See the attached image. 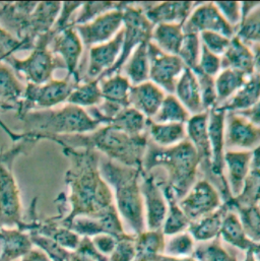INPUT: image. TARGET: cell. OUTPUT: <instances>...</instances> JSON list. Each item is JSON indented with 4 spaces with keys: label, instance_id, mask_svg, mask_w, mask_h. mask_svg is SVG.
Here are the masks:
<instances>
[{
    "label": "cell",
    "instance_id": "obj_33",
    "mask_svg": "<svg viewBox=\"0 0 260 261\" xmlns=\"http://www.w3.org/2000/svg\"><path fill=\"white\" fill-rule=\"evenodd\" d=\"M220 236L226 243L243 251L251 250L255 246V243L246 236L238 214L232 208H230L224 219Z\"/></svg>",
    "mask_w": 260,
    "mask_h": 261
},
{
    "label": "cell",
    "instance_id": "obj_25",
    "mask_svg": "<svg viewBox=\"0 0 260 261\" xmlns=\"http://www.w3.org/2000/svg\"><path fill=\"white\" fill-rule=\"evenodd\" d=\"M260 202V147L253 151L251 166L244 181L242 190L237 197L227 202L230 207H248L258 205Z\"/></svg>",
    "mask_w": 260,
    "mask_h": 261
},
{
    "label": "cell",
    "instance_id": "obj_8",
    "mask_svg": "<svg viewBox=\"0 0 260 261\" xmlns=\"http://www.w3.org/2000/svg\"><path fill=\"white\" fill-rule=\"evenodd\" d=\"M123 44L119 59L114 67L102 79L119 73L133 50L150 41L153 24L146 17L141 3L123 2ZM100 81V80H99Z\"/></svg>",
    "mask_w": 260,
    "mask_h": 261
},
{
    "label": "cell",
    "instance_id": "obj_41",
    "mask_svg": "<svg viewBox=\"0 0 260 261\" xmlns=\"http://www.w3.org/2000/svg\"><path fill=\"white\" fill-rule=\"evenodd\" d=\"M236 36L249 46L260 44V3L242 20Z\"/></svg>",
    "mask_w": 260,
    "mask_h": 261
},
{
    "label": "cell",
    "instance_id": "obj_14",
    "mask_svg": "<svg viewBox=\"0 0 260 261\" xmlns=\"http://www.w3.org/2000/svg\"><path fill=\"white\" fill-rule=\"evenodd\" d=\"M51 51L62 59L67 69V76L72 77L76 83H81L80 62L84 52V44L74 25L68 24L59 31L51 42Z\"/></svg>",
    "mask_w": 260,
    "mask_h": 261
},
{
    "label": "cell",
    "instance_id": "obj_16",
    "mask_svg": "<svg viewBox=\"0 0 260 261\" xmlns=\"http://www.w3.org/2000/svg\"><path fill=\"white\" fill-rule=\"evenodd\" d=\"M226 150L254 151L260 147V127L236 112H226Z\"/></svg>",
    "mask_w": 260,
    "mask_h": 261
},
{
    "label": "cell",
    "instance_id": "obj_43",
    "mask_svg": "<svg viewBox=\"0 0 260 261\" xmlns=\"http://www.w3.org/2000/svg\"><path fill=\"white\" fill-rule=\"evenodd\" d=\"M195 241L187 232H182L171 236V239L166 242L164 253L171 257H187L194 252Z\"/></svg>",
    "mask_w": 260,
    "mask_h": 261
},
{
    "label": "cell",
    "instance_id": "obj_37",
    "mask_svg": "<svg viewBox=\"0 0 260 261\" xmlns=\"http://www.w3.org/2000/svg\"><path fill=\"white\" fill-rule=\"evenodd\" d=\"M102 100L100 83L96 80L79 84L68 97L66 103L89 109L100 105Z\"/></svg>",
    "mask_w": 260,
    "mask_h": 261
},
{
    "label": "cell",
    "instance_id": "obj_12",
    "mask_svg": "<svg viewBox=\"0 0 260 261\" xmlns=\"http://www.w3.org/2000/svg\"><path fill=\"white\" fill-rule=\"evenodd\" d=\"M123 2L90 22L74 25L84 47L90 49L113 39L123 28Z\"/></svg>",
    "mask_w": 260,
    "mask_h": 261
},
{
    "label": "cell",
    "instance_id": "obj_18",
    "mask_svg": "<svg viewBox=\"0 0 260 261\" xmlns=\"http://www.w3.org/2000/svg\"><path fill=\"white\" fill-rule=\"evenodd\" d=\"M147 231L162 230L168 212L167 199L154 178L142 171L140 181Z\"/></svg>",
    "mask_w": 260,
    "mask_h": 261
},
{
    "label": "cell",
    "instance_id": "obj_6",
    "mask_svg": "<svg viewBox=\"0 0 260 261\" xmlns=\"http://www.w3.org/2000/svg\"><path fill=\"white\" fill-rule=\"evenodd\" d=\"M0 126L14 142L9 149L0 151V226H11L18 224L21 217L19 190L12 172L13 163L19 154L28 153L38 141L18 136L5 123Z\"/></svg>",
    "mask_w": 260,
    "mask_h": 261
},
{
    "label": "cell",
    "instance_id": "obj_7",
    "mask_svg": "<svg viewBox=\"0 0 260 261\" xmlns=\"http://www.w3.org/2000/svg\"><path fill=\"white\" fill-rule=\"evenodd\" d=\"M58 33L52 29L49 33L40 36L32 53L24 59L16 58L14 55L8 56L3 62L14 71L24 76L27 84L43 85L53 80V72L58 68H65V64L60 57H56L49 49L54 36Z\"/></svg>",
    "mask_w": 260,
    "mask_h": 261
},
{
    "label": "cell",
    "instance_id": "obj_22",
    "mask_svg": "<svg viewBox=\"0 0 260 261\" xmlns=\"http://www.w3.org/2000/svg\"><path fill=\"white\" fill-rule=\"evenodd\" d=\"M167 94L150 81L132 86L129 93V106L151 120L159 111Z\"/></svg>",
    "mask_w": 260,
    "mask_h": 261
},
{
    "label": "cell",
    "instance_id": "obj_26",
    "mask_svg": "<svg viewBox=\"0 0 260 261\" xmlns=\"http://www.w3.org/2000/svg\"><path fill=\"white\" fill-rule=\"evenodd\" d=\"M230 208L228 203H224L216 212L191 223L187 232L192 236L194 241L206 242L216 239L220 236L224 219Z\"/></svg>",
    "mask_w": 260,
    "mask_h": 261
},
{
    "label": "cell",
    "instance_id": "obj_17",
    "mask_svg": "<svg viewBox=\"0 0 260 261\" xmlns=\"http://www.w3.org/2000/svg\"><path fill=\"white\" fill-rule=\"evenodd\" d=\"M38 2L0 3V24L17 40L24 42L30 50L35 44L30 39L32 13Z\"/></svg>",
    "mask_w": 260,
    "mask_h": 261
},
{
    "label": "cell",
    "instance_id": "obj_54",
    "mask_svg": "<svg viewBox=\"0 0 260 261\" xmlns=\"http://www.w3.org/2000/svg\"><path fill=\"white\" fill-rule=\"evenodd\" d=\"M23 261H48V259L42 253L34 252L25 260Z\"/></svg>",
    "mask_w": 260,
    "mask_h": 261
},
{
    "label": "cell",
    "instance_id": "obj_29",
    "mask_svg": "<svg viewBox=\"0 0 260 261\" xmlns=\"http://www.w3.org/2000/svg\"><path fill=\"white\" fill-rule=\"evenodd\" d=\"M157 183L160 185L168 203V212L162 228L163 234L165 236H174L187 231L191 222L179 206L178 200L175 198L172 190L163 182Z\"/></svg>",
    "mask_w": 260,
    "mask_h": 261
},
{
    "label": "cell",
    "instance_id": "obj_27",
    "mask_svg": "<svg viewBox=\"0 0 260 261\" xmlns=\"http://www.w3.org/2000/svg\"><path fill=\"white\" fill-rule=\"evenodd\" d=\"M259 100L260 76L254 73L231 99L216 109L224 112H242L254 106Z\"/></svg>",
    "mask_w": 260,
    "mask_h": 261
},
{
    "label": "cell",
    "instance_id": "obj_13",
    "mask_svg": "<svg viewBox=\"0 0 260 261\" xmlns=\"http://www.w3.org/2000/svg\"><path fill=\"white\" fill-rule=\"evenodd\" d=\"M183 31L185 34L216 32L230 39L236 36L235 29L224 18L215 2L196 3L189 17L183 24Z\"/></svg>",
    "mask_w": 260,
    "mask_h": 261
},
{
    "label": "cell",
    "instance_id": "obj_47",
    "mask_svg": "<svg viewBox=\"0 0 260 261\" xmlns=\"http://www.w3.org/2000/svg\"><path fill=\"white\" fill-rule=\"evenodd\" d=\"M22 49L30 50L29 46L24 42L17 40L0 24V63L8 56L13 55L15 51Z\"/></svg>",
    "mask_w": 260,
    "mask_h": 261
},
{
    "label": "cell",
    "instance_id": "obj_49",
    "mask_svg": "<svg viewBox=\"0 0 260 261\" xmlns=\"http://www.w3.org/2000/svg\"><path fill=\"white\" fill-rule=\"evenodd\" d=\"M220 12L228 23L235 29L236 33L242 22V10L241 2H215Z\"/></svg>",
    "mask_w": 260,
    "mask_h": 261
},
{
    "label": "cell",
    "instance_id": "obj_55",
    "mask_svg": "<svg viewBox=\"0 0 260 261\" xmlns=\"http://www.w3.org/2000/svg\"><path fill=\"white\" fill-rule=\"evenodd\" d=\"M244 261H257L254 257V254L252 252V250H248L247 251V255H246V258Z\"/></svg>",
    "mask_w": 260,
    "mask_h": 261
},
{
    "label": "cell",
    "instance_id": "obj_35",
    "mask_svg": "<svg viewBox=\"0 0 260 261\" xmlns=\"http://www.w3.org/2000/svg\"><path fill=\"white\" fill-rule=\"evenodd\" d=\"M248 77L249 76L237 70L229 68L222 69L221 72L215 77L218 98L217 107L223 105L229 99H231L247 82Z\"/></svg>",
    "mask_w": 260,
    "mask_h": 261
},
{
    "label": "cell",
    "instance_id": "obj_34",
    "mask_svg": "<svg viewBox=\"0 0 260 261\" xmlns=\"http://www.w3.org/2000/svg\"><path fill=\"white\" fill-rule=\"evenodd\" d=\"M165 235L162 230L144 231L135 236L134 261H152L165 251Z\"/></svg>",
    "mask_w": 260,
    "mask_h": 261
},
{
    "label": "cell",
    "instance_id": "obj_38",
    "mask_svg": "<svg viewBox=\"0 0 260 261\" xmlns=\"http://www.w3.org/2000/svg\"><path fill=\"white\" fill-rule=\"evenodd\" d=\"M190 113L180 103L174 94H167L159 111L151 119L155 123H182L186 124Z\"/></svg>",
    "mask_w": 260,
    "mask_h": 261
},
{
    "label": "cell",
    "instance_id": "obj_20",
    "mask_svg": "<svg viewBox=\"0 0 260 261\" xmlns=\"http://www.w3.org/2000/svg\"><path fill=\"white\" fill-rule=\"evenodd\" d=\"M195 2L141 3L148 20L153 24L175 23L183 25L195 7Z\"/></svg>",
    "mask_w": 260,
    "mask_h": 261
},
{
    "label": "cell",
    "instance_id": "obj_21",
    "mask_svg": "<svg viewBox=\"0 0 260 261\" xmlns=\"http://www.w3.org/2000/svg\"><path fill=\"white\" fill-rule=\"evenodd\" d=\"M253 151L226 150L225 153V177L232 197H237L243 187L249 172Z\"/></svg>",
    "mask_w": 260,
    "mask_h": 261
},
{
    "label": "cell",
    "instance_id": "obj_28",
    "mask_svg": "<svg viewBox=\"0 0 260 261\" xmlns=\"http://www.w3.org/2000/svg\"><path fill=\"white\" fill-rule=\"evenodd\" d=\"M147 43L137 46L123 64L119 73L129 81L131 86H136L149 81V57Z\"/></svg>",
    "mask_w": 260,
    "mask_h": 261
},
{
    "label": "cell",
    "instance_id": "obj_45",
    "mask_svg": "<svg viewBox=\"0 0 260 261\" xmlns=\"http://www.w3.org/2000/svg\"><path fill=\"white\" fill-rule=\"evenodd\" d=\"M193 72L195 73V76L198 82L200 96H201L204 110L210 111L216 108L218 104V98H217L215 77L203 73L198 68L193 69Z\"/></svg>",
    "mask_w": 260,
    "mask_h": 261
},
{
    "label": "cell",
    "instance_id": "obj_36",
    "mask_svg": "<svg viewBox=\"0 0 260 261\" xmlns=\"http://www.w3.org/2000/svg\"><path fill=\"white\" fill-rule=\"evenodd\" d=\"M148 122L144 115L129 106L119 112L109 125L131 136H140L146 134Z\"/></svg>",
    "mask_w": 260,
    "mask_h": 261
},
{
    "label": "cell",
    "instance_id": "obj_57",
    "mask_svg": "<svg viewBox=\"0 0 260 261\" xmlns=\"http://www.w3.org/2000/svg\"><path fill=\"white\" fill-rule=\"evenodd\" d=\"M258 207H259V208H260V202H259V204H258Z\"/></svg>",
    "mask_w": 260,
    "mask_h": 261
},
{
    "label": "cell",
    "instance_id": "obj_40",
    "mask_svg": "<svg viewBox=\"0 0 260 261\" xmlns=\"http://www.w3.org/2000/svg\"><path fill=\"white\" fill-rule=\"evenodd\" d=\"M239 216L246 236L254 243H260V208L258 205L233 208Z\"/></svg>",
    "mask_w": 260,
    "mask_h": 261
},
{
    "label": "cell",
    "instance_id": "obj_48",
    "mask_svg": "<svg viewBox=\"0 0 260 261\" xmlns=\"http://www.w3.org/2000/svg\"><path fill=\"white\" fill-rule=\"evenodd\" d=\"M196 68H198L200 71L210 76L216 77L223 69L222 57L212 53L202 46L198 66Z\"/></svg>",
    "mask_w": 260,
    "mask_h": 261
},
{
    "label": "cell",
    "instance_id": "obj_51",
    "mask_svg": "<svg viewBox=\"0 0 260 261\" xmlns=\"http://www.w3.org/2000/svg\"><path fill=\"white\" fill-rule=\"evenodd\" d=\"M117 242H118L117 239L107 234L98 235L94 239L95 245L99 248L101 252H104V253H112L117 245Z\"/></svg>",
    "mask_w": 260,
    "mask_h": 261
},
{
    "label": "cell",
    "instance_id": "obj_44",
    "mask_svg": "<svg viewBox=\"0 0 260 261\" xmlns=\"http://www.w3.org/2000/svg\"><path fill=\"white\" fill-rule=\"evenodd\" d=\"M120 2H86L83 3L77 15L71 21L73 25L92 21L101 14L118 7Z\"/></svg>",
    "mask_w": 260,
    "mask_h": 261
},
{
    "label": "cell",
    "instance_id": "obj_23",
    "mask_svg": "<svg viewBox=\"0 0 260 261\" xmlns=\"http://www.w3.org/2000/svg\"><path fill=\"white\" fill-rule=\"evenodd\" d=\"M222 67L237 70L247 76L254 74V54L251 47L239 37H233L222 56Z\"/></svg>",
    "mask_w": 260,
    "mask_h": 261
},
{
    "label": "cell",
    "instance_id": "obj_4",
    "mask_svg": "<svg viewBox=\"0 0 260 261\" xmlns=\"http://www.w3.org/2000/svg\"><path fill=\"white\" fill-rule=\"evenodd\" d=\"M100 172L110 186L116 202V210L127 226L131 235L145 231V216L141 193V169L131 168L107 159L101 154Z\"/></svg>",
    "mask_w": 260,
    "mask_h": 261
},
{
    "label": "cell",
    "instance_id": "obj_53",
    "mask_svg": "<svg viewBox=\"0 0 260 261\" xmlns=\"http://www.w3.org/2000/svg\"><path fill=\"white\" fill-rule=\"evenodd\" d=\"M254 54V73L260 76V44L250 46Z\"/></svg>",
    "mask_w": 260,
    "mask_h": 261
},
{
    "label": "cell",
    "instance_id": "obj_50",
    "mask_svg": "<svg viewBox=\"0 0 260 261\" xmlns=\"http://www.w3.org/2000/svg\"><path fill=\"white\" fill-rule=\"evenodd\" d=\"M135 256V236L128 235L117 242L110 261H134Z\"/></svg>",
    "mask_w": 260,
    "mask_h": 261
},
{
    "label": "cell",
    "instance_id": "obj_30",
    "mask_svg": "<svg viewBox=\"0 0 260 261\" xmlns=\"http://www.w3.org/2000/svg\"><path fill=\"white\" fill-rule=\"evenodd\" d=\"M25 86L16 77L11 68L4 62L0 63V101L18 111L23 99Z\"/></svg>",
    "mask_w": 260,
    "mask_h": 261
},
{
    "label": "cell",
    "instance_id": "obj_24",
    "mask_svg": "<svg viewBox=\"0 0 260 261\" xmlns=\"http://www.w3.org/2000/svg\"><path fill=\"white\" fill-rule=\"evenodd\" d=\"M174 95L191 116L207 112L203 108L198 82L193 70L188 68L184 70L176 84Z\"/></svg>",
    "mask_w": 260,
    "mask_h": 261
},
{
    "label": "cell",
    "instance_id": "obj_2",
    "mask_svg": "<svg viewBox=\"0 0 260 261\" xmlns=\"http://www.w3.org/2000/svg\"><path fill=\"white\" fill-rule=\"evenodd\" d=\"M200 161L186 138L171 147H160L148 140L142 162V171L155 181L165 183L175 198L181 200L199 179Z\"/></svg>",
    "mask_w": 260,
    "mask_h": 261
},
{
    "label": "cell",
    "instance_id": "obj_15",
    "mask_svg": "<svg viewBox=\"0 0 260 261\" xmlns=\"http://www.w3.org/2000/svg\"><path fill=\"white\" fill-rule=\"evenodd\" d=\"M123 28L110 41L90 48L89 64L82 82L101 80L116 64L123 44Z\"/></svg>",
    "mask_w": 260,
    "mask_h": 261
},
{
    "label": "cell",
    "instance_id": "obj_3",
    "mask_svg": "<svg viewBox=\"0 0 260 261\" xmlns=\"http://www.w3.org/2000/svg\"><path fill=\"white\" fill-rule=\"evenodd\" d=\"M42 139L54 141L62 147L94 149L111 161L141 170L148 144L147 133L131 136L111 125H103L87 134L47 135Z\"/></svg>",
    "mask_w": 260,
    "mask_h": 261
},
{
    "label": "cell",
    "instance_id": "obj_56",
    "mask_svg": "<svg viewBox=\"0 0 260 261\" xmlns=\"http://www.w3.org/2000/svg\"><path fill=\"white\" fill-rule=\"evenodd\" d=\"M0 109H1V110H5V111H12V110H13L10 106H8V105L2 103L1 101H0Z\"/></svg>",
    "mask_w": 260,
    "mask_h": 261
},
{
    "label": "cell",
    "instance_id": "obj_19",
    "mask_svg": "<svg viewBox=\"0 0 260 261\" xmlns=\"http://www.w3.org/2000/svg\"><path fill=\"white\" fill-rule=\"evenodd\" d=\"M187 139L195 148L200 161V177L211 183L212 174V150L209 136V111L192 115L186 123Z\"/></svg>",
    "mask_w": 260,
    "mask_h": 261
},
{
    "label": "cell",
    "instance_id": "obj_31",
    "mask_svg": "<svg viewBox=\"0 0 260 261\" xmlns=\"http://www.w3.org/2000/svg\"><path fill=\"white\" fill-rule=\"evenodd\" d=\"M148 140L160 147H171L187 138L186 124L155 123L149 120L147 125Z\"/></svg>",
    "mask_w": 260,
    "mask_h": 261
},
{
    "label": "cell",
    "instance_id": "obj_46",
    "mask_svg": "<svg viewBox=\"0 0 260 261\" xmlns=\"http://www.w3.org/2000/svg\"><path fill=\"white\" fill-rule=\"evenodd\" d=\"M199 38L204 48L221 57L231 43L230 38L216 32H202L199 34Z\"/></svg>",
    "mask_w": 260,
    "mask_h": 261
},
{
    "label": "cell",
    "instance_id": "obj_32",
    "mask_svg": "<svg viewBox=\"0 0 260 261\" xmlns=\"http://www.w3.org/2000/svg\"><path fill=\"white\" fill-rule=\"evenodd\" d=\"M184 38L183 25L175 23H162L153 25L150 42L161 51L177 55Z\"/></svg>",
    "mask_w": 260,
    "mask_h": 261
},
{
    "label": "cell",
    "instance_id": "obj_42",
    "mask_svg": "<svg viewBox=\"0 0 260 261\" xmlns=\"http://www.w3.org/2000/svg\"><path fill=\"white\" fill-rule=\"evenodd\" d=\"M193 257L197 261H237L222 245L221 236L212 240L211 243L194 249Z\"/></svg>",
    "mask_w": 260,
    "mask_h": 261
},
{
    "label": "cell",
    "instance_id": "obj_1",
    "mask_svg": "<svg viewBox=\"0 0 260 261\" xmlns=\"http://www.w3.org/2000/svg\"><path fill=\"white\" fill-rule=\"evenodd\" d=\"M70 167L65 181L70 187L72 212L68 220L77 216L99 219L116 207L112 189L100 172L101 154L94 149L62 147Z\"/></svg>",
    "mask_w": 260,
    "mask_h": 261
},
{
    "label": "cell",
    "instance_id": "obj_10",
    "mask_svg": "<svg viewBox=\"0 0 260 261\" xmlns=\"http://www.w3.org/2000/svg\"><path fill=\"white\" fill-rule=\"evenodd\" d=\"M178 203L188 220L193 223L216 212L224 204V201L215 185L205 178L199 177Z\"/></svg>",
    "mask_w": 260,
    "mask_h": 261
},
{
    "label": "cell",
    "instance_id": "obj_9",
    "mask_svg": "<svg viewBox=\"0 0 260 261\" xmlns=\"http://www.w3.org/2000/svg\"><path fill=\"white\" fill-rule=\"evenodd\" d=\"M77 85L79 83L70 76L63 80H51L43 85L27 84L23 99L16 112L17 116L33 110L52 109L61 103H66Z\"/></svg>",
    "mask_w": 260,
    "mask_h": 261
},
{
    "label": "cell",
    "instance_id": "obj_39",
    "mask_svg": "<svg viewBox=\"0 0 260 261\" xmlns=\"http://www.w3.org/2000/svg\"><path fill=\"white\" fill-rule=\"evenodd\" d=\"M202 44L199 34L184 33V38L177 56L188 69H195L198 66Z\"/></svg>",
    "mask_w": 260,
    "mask_h": 261
},
{
    "label": "cell",
    "instance_id": "obj_52",
    "mask_svg": "<svg viewBox=\"0 0 260 261\" xmlns=\"http://www.w3.org/2000/svg\"><path fill=\"white\" fill-rule=\"evenodd\" d=\"M239 113L241 116L246 118L248 121H250L252 124L260 127V100L251 108L242 111V112H236Z\"/></svg>",
    "mask_w": 260,
    "mask_h": 261
},
{
    "label": "cell",
    "instance_id": "obj_5",
    "mask_svg": "<svg viewBox=\"0 0 260 261\" xmlns=\"http://www.w3.org/2000/svg\"><path fill=\"white\" fill-rule=\"evenodd\" d=\"M22 123L21 137L41 140L47 135L87 134L103 126L86 109L67 104L60 109L33 110L18 117Z\"/></svg>",
    "mask_w": 260,
    "mask_h": 261
},
{
    "label": "cell",
    "instance_id": "obj_11",
    "mask_svg": "<svg viewBox=\"0 0 260 261\" xmlns=\"http://www.w3.org/2000/svg\"><path fill=\"white\" fill-rule=\"evenodd\" d=\"M149 57V81L161 88L166 94H174L176 84L185 65L177 55L161 51L150 41L147 45Z\"/></svg>",
    "mask_w": 260,
    "mask_h": 261
}]
</instances>
